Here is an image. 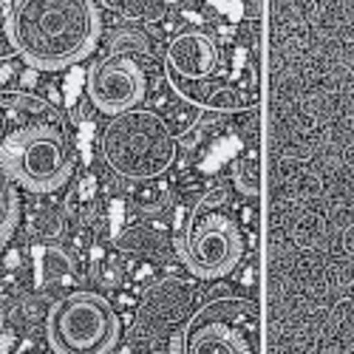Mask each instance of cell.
I'll use <instances>...</instances> for the list:
<instances>
[{"instance_id": "obj_1", "label": "cell", "mask_w": 354, "mask_h": 354, "mask_svg": "<svg viewBox=\"0 0 354 354\" xmlns=\"http://www.w3.org/2000/svg\"><path fill=\"white\" fill-rule=\"evenodd\" d=\"M3 32L12 51L32 68L60 71L97 48L102 15L91 0H15Z\"/></svg>"}, {"instance_id": "obj_2", "label": "cell", "mask_w": 354, "mask_h": 354, "mask_svg": "<svg viewBox=\"0 0 354 354\" xmlns=\"http://www.w3.org/2000/svg\"><path fill=\"white\" fill-rule=\"evenodd\" d=\"M105 165L131 182H151L176 162V136L153 111H128L105 125L100 139Z\"/></svg>"}, {"instance_id": "obj_3", "label": "cell", "mask_w": 354, "mask_h": 354, "mask_svg": "<svg viewBox=\"0 0 354 354\" xmlns=\"http://www.w3.org/2000/svg\"><path fill=\"white\" fill-rule=\"evenodd\" d=\"M170 354H258V306L241 298L207 301L173 335Z\"/></svg>"}, {"instance_id": "obj_4", "label": "cell", "mask_w": 354, "mask_h": 354, "mask_svg": "<svg viewBox=\"0 0 354 354\" xmlns=\"http://www.w3.org/2000/svg\"><path fill=\"white\" fill-rule=\"evenodd\" d=\"M0 167L28 193H54L68 185L74 162L63 131L40 122L6 136L0 145Z\"/></svg>"}, {"instance_id": "obj_5", "label": "cell", "mask_w": 354, "mask_h": 354, "mask_svg": "<svg viewBox=\"0 0 354 354\" xmlns=\"http://www.w3.org/2000/svg\"><path fill=\"white\" fill-rule=\"evenodd\" d=\"M167 80L185 100L204 105V108H241L247 100L241 91L218 80L221 74V48L207 35L190 28V32L176 35L167 46Z\"/></svg>"}, {"instance_id": "obj_6", "label": "cell", "mask_w": 354, "mask_h": 354, "mask_svg": "<svg viewBox=\"0 0 354 354\" xmlns=\"http://www.w3.org/2000/svg\"><path fill=\"white\" fill-rule=\"evenodd\" d=\"M46 335L57 354H111L122 323L102 295L71 292L48 309Z\"/></svg>"}, {"instance_id": "obj_7", "label": "cell", "mask_w": 354, "mask_h": 354, "mask_svg": "<svg viewBox=\"0 0 354 354\" xmlns=\"http://www.w3.org/2000/svg\"><path fill=\"white\" fill-rule=\"evenodd\" d=\"M182 255L196 278H204V281L224 278L241 263V255H244L241 227L230 216L201 204L185 227Z\"/></svg>"}, {"instance_id": "obj_8", "label": "cell", "mask_w": 354, "mask_h": 354, "mask_svg": "<svg viewBox=\"0 0 354 354\" xmlns=\"http://www.w3.org/2000/svg\"><path fill=\"white\" fill-rule=\"evenodd\" d=\"M85 91L102 113L120 116L136 111V105L147 94V77L128 54H111L97 66H91L85 77Z\"/></svg>"}, {"instance_id": "obj_9", "label": "cell", "mask_w": 354, "mask_h": 354, "mask_svg": "<svg viewBox=\"0 0 354 354\" xmlns=\"http://www.w3.org/2000/svg\"><path fill=\"white\" fill-rule=\"evenodd\" d=\"M20 221V198L15 190V182L0 167V250L9 244V239L17 230Z\"/></svg>"}, {"instance_id": "obj_10", "label": "cell", "mask_w": 354, "mask_h": 354, "mask_svg": "<svg viewBox=\"0 0 354 354\" xmlns=\"http://www.w3.org/2000/svg\"><path fill=\"white\" fill-rule=\"evenodd\" d=\"M120 247H122V250H131V252H139V255H151V252L159 255V252H165L167 241H165V235L156 232V230L136 227V230H131L128 235H122Z\"/></svg>"}, {"instance_id": "obj_11", "label": "cell", "mask_w": 354, "mask_h": 354, "mask_svg": "<svg viewBox=\"0 0 354 354\" xmlns=\"http://www.w3.org/2000/svg\"><path fill=\"white\" fill-rule=\"evenodd\" d=\"M235 185H239L241 193L247 196H258L261 190V165H258V153H247V156H239L235 162Z\"/></svg>"}, {"instance_id": "obj_12", "label": "cell", "mask_w": 354, "mask_h": 354, "mask_svg": "<svg viewBox=\"0 0 354 354\" xmlns=\"http://www.w3.org/2000/svg\"><path fill=\"white\" fill-rule=\"evenodd\" d=\"M35 227L40 235H48V239H54V235L63 232V216L57 213L54 207H40L35 213Z\"/></svg>"}, {"instance_id": "obj_13", "label": "cell", "mask_w": 354, "mask_h": 354, "mask_svg": "<svg viewBox=\"0 0 354 354\" xmlns=\"http://www.w3.org/2000/svg\"><path fill=\"white\" fill-rule=\"evenodd\" d=\"M113 6L128 17H156L167 9V3H113Z\"/></svg>"}]
</instances>
